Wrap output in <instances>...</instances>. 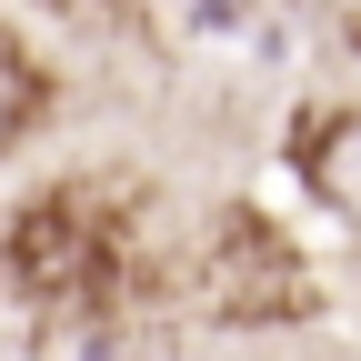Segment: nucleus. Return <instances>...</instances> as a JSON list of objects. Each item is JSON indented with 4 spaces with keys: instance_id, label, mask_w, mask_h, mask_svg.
I'll return each instance as SVG.
<instances>
[{
    "instance_id": "5",
    "label": "nucleus",
    "mask_w": 361,
    "mask_h": 361,
    "mask_svg": "<svg viewBox=\"0 0 361 361\" xmlns=\"http://www.w3.org/2000/svg\"><path fill=\"white\" fill-rule=\"evenodd\" d=\"M40 11H61V20H130L141 0H40Z\"/></svg>"
},
{
    "instance_id": "2",
    "label": "nucleus",
    "mask_w": 361,
    "mask_h": 361,
    "mask_svg": "<svg viewBox=\"0 0 361 361\" xmlns=\"http://www.w3.org/2000/svg\"><path fill=\"white\" fill-rule=\"evenodd\" d=\"M171 281L191 291L201 322H221V331H291V322L322 311L311 251H301L271 211H251V201H221V211L201 221V251L171 261Z\"/></svg>"
},
{
    "instance_id": "4",
    "label": "nucleus",
    "mask_w": 361,
    "mask_h": 361,
    "mask_svg": "<svg viewBox=\"0 0 361 361\" xmlns=\"http://www.w3.org/2000/svg\"><path fill=\"white\" fill-rule=\"evenodd\" d=\"M40 111H51V71H40V51L0 20V161L40 130Z\"/></svg>"
},
{
    "instance_id": "6",
    "label": "nucleus",
    "mask_w": 361,
    "mask_h": 361,
    "mask_svg": "<svg viewBox=\"0 0 361 361\" xmlns=\"http://www.w3.org/2000/svg\"><path fill=\"white\" fill-rule=\"evenodd\" d=\"M0 361H30V351H0Z\"/></svg>"
},
{
    "instance_id": "3",
    "label": "nucleus",
    "mask_w": 361,
    "mask_h": 361,
    "mask_svg": "<svg viewBox=\"0 0 361 361\" xmlns=\"http://www.w3.org/2000/svg\"><path fill=\"white\" fill-rule=\"evenodd\" d=\"M281 151H291V171H301V191L322 201L331 221L361 231V101H301Z\"/></svg>"
},
{
    "instance_id": "1",
    "label": "nucleus",
    "mask_w": 361,
    "mask_h": 361,
    "mask_svg": "<svg viewBox=\"0 0 361 361\" xmlns=\"http://www.w3.org/2000/svg\"><path fill=\"white\" fill-rule=\"evenodd\" d=\"M151 180H101V171H71V180H40V191L11 211L0 231V271L30 311H121L141 281H171V261L151 251Z\"/></svg>"
}]
</instances>
